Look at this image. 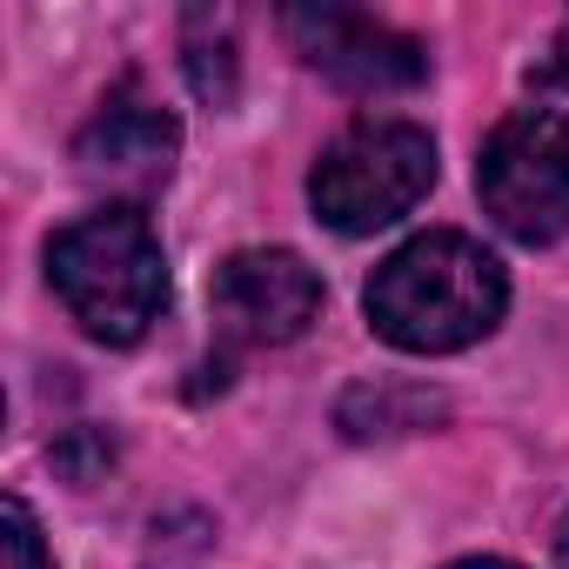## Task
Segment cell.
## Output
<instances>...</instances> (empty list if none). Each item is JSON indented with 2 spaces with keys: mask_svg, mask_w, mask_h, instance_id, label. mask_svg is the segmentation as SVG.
Returning a JSON list of instances; mask_svg holds the SVG:
<instances>
[{
  "mask_svg": "<svg viewBox=\"0 0 569 569\" xmlns=\"http://www.w3.org/2000/svg\"><path fill=\"white\" fill-rule=\"evenodd\" d=\"M369 329L402 349V356H449V349H469L482 342L502 309H509V274L502 261L456 234V228H436V234H416L402 241L376 274H369Z\"/></svg>",
  "mask_w": 569,
  "mask_h": 569,
  "instance_id": "cell-1",
  "label": "cell"
},
{
  "mask_svg": "<svg viewBox=\"0 0 569 569\" xmlns=\"http://www.w3.org/2000/svg\"><path fill=\"white\" fill-rule=\"evenodd\" d=\"M48 281L68 316L108 342H141L168 309V254L141 208H94L48 241Z\"/></svg>",
  "mask_w": 569,
  "mask_h": 569,
  "instance_id": "cell-2",
  "label": "cell"
},
{
  "mask_svg": "<svg viewBox=\"0 0 569 569\" xmlns=\"http://www.w3.org/2000/svg\"><path fill=\"white\" fill-rule=\"evenodd\" d=\"M436 188V141L416 121H356L322 148L309 201L336 234H376Z\"/></svg>",
  "mask_w": 569,
  "mask_h": 569,
  "instance_id": "cell-3",
  "label": "cell"
},
{
  "mask_svg": "<svg viewBox=\"0 0 569 569\" xmlns=\"http://www.w3.org/2000/svg\"><path fill=\"white\" fill-rule=\"evenodd\" d=\"M476 194L482 214L522 248H549L556 234H569V121L556 108H516L482 141Z\"/></svg>",
  "mask_w": 569,
  "mask_h": 569,
  "instance_id": "cell-4",
  "label": "cell"
},
{
  "mask_svg": "<svg viewBox=\"0 0 569 569\" xmlns=\"http://www.w3.org/2000/svg\"><path fill=\"white\" fill-rule=\"evenodd\" d=\"M208 309L228 342L281 349V342L309 336V322L322 316V274L296 248H241L214 268Z\"/></svg>",
  "mask_w": 569,
  "mask_h": 569,
  "instance_id": "cell-5",
  "label": "cell"
},
{
  "mask_svg": "<svg viewBox=\"0 0 569 569\" xmlns=\"http://www.w3.org/2000/svg\"><path fill=\"white\" fill-rule=\"evenodd\" d=\"M289 41L309 54L316 74H329L349 94H402L429 74L422 41L356 14V8H289Z\"/></svg>",
  "mask_w": 569,
  "mask_h": 569,
  "instance_id": "cell-6",
  "label": "cell"
},
{
  "mask_svg": "<svg viewBox=\"0 0 569 569\" xmlns=\"http://www.w3.org/2000/svg\"><path fill=\"white\" fill-rule=\"evenodd\" d=\"M174 154H181V128H174V114H168L161 101L141 94V81L114 88V94L101 101V114H94V121L81 128V141H74L81 174H94V181H108V188H128V194L168 188Z\"/></svg>",
  "mask_w": 569,
  "mask_h": 569,
  "instance_id": "cell-7",
  "label": "cell"
},
{
  "mask_svg": "<svg viewBox=\"0 0 569 569\" xmlns=\"http://www.w3.org/2000/svg\"><path fill=\"white\" fill-rule=\"evenodd\" d=\"M188 81H194V94L201 101H234V34H221V41H201L194 28H188Z\"/></svg>",
  "mask_w": 569,
  "mask_h": 569,
  "instance_id": "cell-8",
  "label": "cell"
},
{
  "mask_svg": "<svg viewBox=\"0 0 569 569\" xmlns=\"http://www.w3.org/2000/svg\"><path fill=\"white\" fill-rule=\"evenodd\" d=\"M0 549H8V569H54V556L41 542V522L21 496L0 502Z\"/></svg>",
  "mask_w": 569,
  "mask_h": 569,
  "instance_id": "cell-9",
  "label": "cell"
},
{
  "mask_svg": "<svg viewBox=\"0 0 569 569\" xmlns=\"http://www.w3.org/2000/svg\"><path fill=\"white\" fill-rule=\"evenodd\" d=\"M449 569H516V562H502V556H469V562H449Z\"/></svg>",
  "mask_w": 569,
  "mask_h": 569,
  "instance_id": "cell-10",
  "label": "cell"
},
{
  "mask_svg": "<svg viewBox=\"0 0 569 569\" xmlns=\"http://www.w3.org/2000/svg\"><path fill=\"white\" fill-rule=\"evenodd\" d=\"M556 569H569V516H562V529H556Z\"/></svg>",
  "mask_w": 569,
  "mask_h": 569,
  "instance_id": "cell-11",
  "label": "cell"
},
{
  "mask_svg": "<svg viewBox=\"0 0 569 569\" xmlns=\"http://www.w3.org/2000/svg\"><path fill=\"white\" fill-rule=\"evenodd\" d=\"M556 74L569 81V28H562V48H556Z\"/></svg>",
  "mask_w": 569,
  "mask_h": 569,
  "instance_id": "cell-12",
  "label": "cell"
}]
</instances>
